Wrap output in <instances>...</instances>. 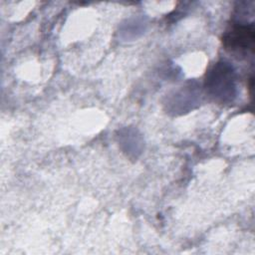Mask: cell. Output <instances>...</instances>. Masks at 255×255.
<instances>
[{
    "mask_svg": "<svg viewBox=\"0 0 255 255\" xmlns=\"http://www.w3.org/2000/svg\"><path fill=\"white\" fill-rule=\"evenodd\" d=\"M205 88L208 94L220 102H230L235 97V75L227 63H217L207 74Z\"/></svg>",
    "mask_w": 255,
    "mask_h": 255,
    "instance_id": "obj_1",
    "label": "cell"
},
{
    "mask_svg": "<svg viewBox=\"0 0 255 255\" xmlns=\"http://www.w3.org/2000/svg\"><path fill=\"white\" fill-rule=\"evenodd\" d=\"M224 47L239 55H245L253 50L254 45V25L237 23L223 36Z\"/></svg>",
    "mask_w": 255,
    "mask_h": 255,
    "instance_id": "obj_2",
    "label": "cell"
}]
</instances>
